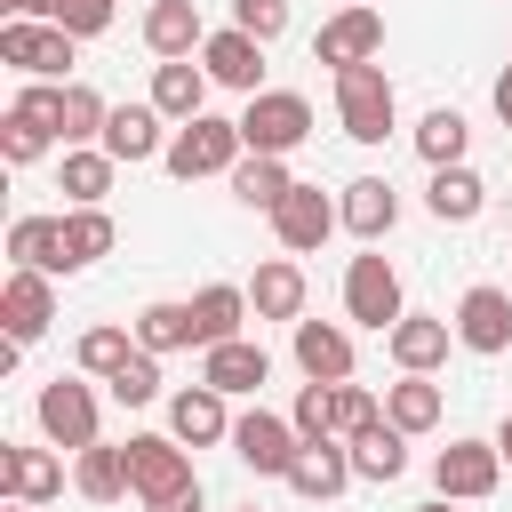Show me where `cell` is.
Wrapping results in <instances>:
<instances>
[{
	"instance_id": "816d5d0a",
	"label": "cell",
	"mask_w": 512,
	"mask_h": 512,
	"mask_svg": "<svg viewBox=\"0 0 512 512\" xmlns=\"http://www.w3.org/2000/svg\"><path fill=\"white\" fill-rule=\"evenodd\" d=\"M360 8H384V0H360Z\"/></svg>"
},
{
	"instance_id": "5bb4252c",
	"label": "cell",
	"mask_w": 512,
	"mask_h": 512,
	"mask_svg": "<svg viewBox=\"0 0 512 512\" xmlns=\"http://www.w3.org/2000/svg\"><path fill=\"white\" fill-rule=\"evenodd\" d=\"M64 496V456L56 448H0V504H56Z\"/></svg>"
},
{
	"instance_id": "d6a6232c",
	"label": "cell",
	"mask_w": 512,
	"mask_h": 512,
	"mask_svg": "<svg viewBox=\"0 0 512 512\" xmlns=\"http://www.w3.org/2000/svg\"><path fill=\"white\" fill-rule=\"evenodd\" d=\"M424 208L440 216V224H472L480 208H488V184L456 160V168H432V184H424Z\"/></svg>"
},
{
	"instance_id": "1f68e13d",
	"label": "cell",
	"mask_w": 512,
	"mask_h": 512,
	"mask_svg": "<svg viewBox=\"0 0 512 512\" xmlns=\"http://www.w3.org/2000/svg\"><path fill=\"white\" fill-rule=\"evenodd\" d=\"M352 448V472L368 480V488H392L400 472H408V432L400 424H368L360 440H344Z\"/></svg>"
},
{
	"instance_id": "8fae6325",
	"label": "cell",
	"mask_w": 512,
	"mask_h": 512,
	"mask_svg": "<svg viewBox=\"0 0 512 512\" xmlns=\"http://www.w3.org/2000/svg\"><path fill=\"white\" fill-rule=\"evenodd\" d=\"M496 480H504L496 440H448V448L432 456V488H440L448 504H480V496H496Z\"/></svg>"
},
{
	"instance_id": "7bdbcfd3",
	"label": "cell",
	"mask_w": 512,
	"mask_h": 512,
	"mask_svg": "<svg viewBox=\"0 0 512 512\" xmlns=\"http://www.w3.org/2000/svg\"><path fill=\"white\" fill-rule=\"evenodd\" d=\"M232 24H240L248 40H264V48H272V40L288 32V0H232Z\"/></svg>"
},
{
	"instance_id": "9a60e30c",
	"label": "cell",
	"mask_w": 512,
	"mask_h": 512,
	"mask_svg": "<svg viewBox=\"0 0 512 512\" xmlns=\"http://www.w3.org/2000/svg\"><path fill=\"white\" fill-rule=\"evenodd\" d=\"M200 72H208L216 88L264 96V40H248L240 24H224V32H208V48H200Z\"/></svg>"
},
{
	"instance_id": "e575fe53",
	"label": "cell",
	"mask_w": 512,
	"mask_h": 512,
	"mask_svg": "<svg viewBox=\"0 0 512 512\" xmlns=\"http://www.w3.org/2000/svg\"><path fill=\"white\" fill-rule=\"evenodd\" d=\"M112 176H120V160L104 152V144H88V152H64V200L72 208H104V192H112Z\"/></svg>"
},
{
	"instance_id": "484cf974",
	"label": "cell",
	"mask_w": 512,
	"mask_h": 512,
	"mask_svg": "<svg viewBox=\"0 0 512 512\" xmlns=\"http://www.w3.org/2000/svg\"><path fill=\"white\" fill-rule=\"evenodd\" d=\"M248 320H256V312H248V288H240V280H208V288L192 296V336H200V352L232 344Z\"/></svg>"
},
{
	"instance_id": "6da1fadb",
	"label": "cell",
	"mask_w": 512,
	"mask_h": 512,
	"mask_svg": "<svg viewBox=\"0 0 512 512\" xmlns=\"http://www.w3.org/2000/svg\"><path fill=\"white\" fill-rule=\"evenodd\" d=\"M32 424H40V440H48V448H64V456L96 448V440H104L96 384H80V376H48V384L32 392Z\"/></svg>"
},
{
	"instance_id": "2e32d148",
	"label": "cell",
	"mask_w": 512,
	"mask_h": 512,
	"mask_svg": "<svg viewBox=\"0 0 512 512\" xmlns=\"http://www.w3.org/2000/svg\"><path fill=\"white\" fill-rule=\"evenodd\" d=\"M448 344H456V320H440V312H408V320L384 336V352H392L400 376H432V368H448Z\"/></svg>"
},
{
	"instance_id": "4dcf8cb0",
	"label": "cell",
	"mask_w": 512,
	"mask_h": 512,
	"mask_svg": "<svg viewBox=\"0 0 512 512\" xmlns=\"http://www.w3.org/2000/svg\"><path fill=\"white\" fill-rule=\"evenodd\" d=\"M128 328H136V352H152V360H168V352H184V344L200 352V336H192V304H176V296L144 304Z\"/></svg>"
},
{
	"instance_id": "d4e9b609",
	"label": "cell",
	"mask_w": 512,
	"mask_h": 512,
	"mask_svg": "<svg viewBox=\"0 0 512 512\" xmlns=\"http://www.w3.org/2000/svg\"><path fill=\"white\" fill-rule=\"evenodd\" d=\"M144 48H152L160 64H184V56H200V48H208V24H200V8H192V0H152V8H144Z\"/></svg>"
},
{
	"instance_id": "603a6c76",
	"label": "cell",
	"mask_w": 512,
	"mask_h": 512,
	"mask_svg": "<svg viewBox=\"0 0 512 512\" xmlns=\"http://www.w3.org/2000/svg\"><path fill=\"white\" fill-rule=\"evenodd\" d=\"M0 320H8V344L48 336V320H56V280H48V272H8V288H0Z\"/></svg>"
},
{
	"instance_id": "4316f807",
	"label": "cell",
	"mask_w": 512,
	"mask_h": 512,
	"mask_svg": "<svg viewBox=\"0 0 512 512\" xmlns=\"http://www.w3.org/2000/svg\"><path fill=\"white\" fill-rule=\"evenodd\" d=\"M56 232H64L56 272H88L96 256H112V248H120V224H112L104 208H64V216H56Z\"/></svg>"
},
{
	"instance_id": "e0dca14e",
	"label": "cell",
	"mask_w": 512,
	"mask_h": 512,
	"mask_svg": "<svg viewBox=\"0 0 512 512\" xmlns=\"http://www.w3.org/2000/svg\"><path fill=\"white\" fill-rule=\"evenodd\" d=\"M264 376H272V352H264L256 336H232V344L200 352V384H216L224 400H256V392H264Z\"/></svg>"
},
{
	"instance_id": "52a82bcc",
	"label": "cell",
	"mask_w": 512,
	"mask_h": 512,
	"mask_svg": "<svg viewBox=\"0 0 512 512\" xmlns=\"http://www.w3.org/2000/svg\"><path fill=\"white\" fill-rule=\"evenodd\" d=\"M256 480H288L296 472V456H304V440H296V424L288 416H272V408H248V416H232V440H224Z\"/></svg>"
},
{
	"instance_id": "ac0fdd59",
	"label": "cell",
	"mask_w": 512,
	"mask_h": 512,
	"mask_svg": "<svg viewBox=\"0 0 512 512\" xmlns=\"http://www.w3.org/2000/svg\"><path fill=\"white\" fill-rule=\"evenodd\" d=\"M168 432L184 448H216V440H232V400L216 384H184V392H168Z\"/></svg>"
},
{
	"instance_id": "bcb514c9",
	"label": "cell",
	"mask_w": 512,
	"mask_h": 512,
	"mask_svg": "<svg viewBox=\"0 0 512 512\" xmlns=\"http://www.w3.org/2000/svg\"><path fill=\"white\" fill-rule=\"evenodd\" d=\"M488 104H496V120H504V128H512V64H504V72H496V88H488Z\"/></svg>"
},
{
	"instance_id": "4fadbf2b",
	"label": "cell",
	"mask_w": 512,
	"mask_h": 512,
	"mask_svg": "<svg viewBox=\"0 0 512 512\" xmlns=\"http://www.w3.org/2000/svg\"><path fill=\"white\" fill-rule=\"evenodd\" d=\"M288 352H296V368H304V384H352V328H336V320H296L288 328Z\"/></svg>"
},
{
	"instance_id": "f6af8a7d",
	"label": "cell",
	"mask_w": 512,
	"mask_h": 512,
	"mask_svg": "<svg viewBox=\"0 0 512 512\" xmlns=\"http://www.w3.org/2000/svg\"><path fill=\"white\" fill-rule=\"evenodd\" d=\"M200 504H208V496H200V480H192V488H176V496H160V504H144V512H200Z\"/></svg>"
},
{
	"instance_id": "d6986e66",
	"label": "cell",
	"mask_w": 512,
	"mask_h": 512,
	"mask_svg": "<svg viewBox=\"0 0 512 512\" xmlns=\"http://www.w3.org/2000/svg\"><path fill=\"white\" fill-rule=\"evenodd\" d=\"M104 152H112L120 168L168 160V120H160L152 104H112V120H104Z\"/></svg>"
},
{
	"instance_id": "30bf717a",
	"label": "cell",
	"mask_w": 512,
	"mask_h": 512,
	"mask_svg": "<svg viewBox=\"0 0 512 512\" xmlns=\"http://www.w3.org/2000/svg\"><path fill=\"white\" fill-rule=\"evenodd\" d=\"M448 320H456V344H464L472 360H496V352H512V296H504L496 280L464 288Z\"/></svg>"
},
{
	"instance_id": "8992f818",
	"label": "cell",
	"mask_w": 512,
	"mask_h": 512,
	"mask_svg": "<svg viewBox=\"0 0 512 512\" xmlns=\"http://www.w3.org/2000/svg\"><path fill=\"white\" fill-rule=\"evenodd\" d=\"M240 136H248V152L288 160V152L312 136V104H304L296 88H264V96H248V104H240Z\"/></svg>"
},
{
	"instance_id": "681fc988",
	"label": "cell",
	"mask_w": 512,
	"mask_h": 512,
	"mask_svg": "<svg viewBox=\"0 0 512 512\" xmlns=\"http://www.w3.org/2000/svg\"><path fill=\"white\" fill-rule=\"evenodd\" d=\"M0 512H48V504H0Z\"/></svg>"
},
{
	"instance_id": "c3c4849f",
	"label": "cell",
	"mask_w": 512,
	"mask_h": 512,
	"mask_svg": "<svg viewBox=\"0 0 512 512\" xmlns=\"http://www.w3.org/2000/svg\"><path fill=\"white\" fill-rule=\"evenodd\" d=\"M416 512H456V504H448V496H432V504H416Z\"/></svg>"
},
{
	"instance_id": "b9f144b4",
	"label": "cell",
	"mask_w": 512,
	"mask_h": 512,
	"mask_svg": "<svg viewBox=\"0 0 512 512\" xmlns=\"http://www.w3.org/2000/svg\"><path fill=\"white\" fill-rule=\"evenodd\" d=\"M368 424H384V400L368 384H336V440H360Z\"/></svg>"
},
{
	"instance_id": "8d00e7d4",
	"label": "cell",
	"mask_w": 512,
	"mask_h": 512,
	"mask_svg": "<svg viewBox=\"0 0 512 512\" xmlns=\"http://www.w3.org/2000/svg\"><path fill=\"white\" fill-rule=\"evenodd\" d=\"M8 256H16V272H48V280H56V256H64L56 216H16V224H8Z\"/></svg>"
},
{
	"instance_id": "44dd1931",
	"label": "cell",
	"mask_w": 512,
	"mask_h": 512,
	"mask_svg": "<svg viewBox=\"0 0 512 512\" xmlns=\"http://www.w3.org/2000/svg\"><path fill=\"white\" fill-rule=\"evenodd\" d=\"M336 208H344V232H352L360 248H376V240L400 224V192H392L384 176H352V184L336 192Z\"/></svg>"
},
{
	"instance_id": "3957f363",
	"label": "cell",
	"mask_w": 512,
	"mask_h": 512,
	"mask_svg": "<svg viewBox=\"0 0 512 512\" xmlns=\"http://www.w3.org/2000/svg\"><path fill=\"white\" fill-rule=\"evenodd\" d=\"M344 320H360V328H376V336H392V328L408 320V296H400L392 256L360 248V256L344 264Z\"/></svg>"
},
{
	"instance_id": "7c38bea8",
	"label": "cell",
	"mask_w": 512,
	"mask_h": 512,
	"mask_svg": "<svg viewBox=\"0 0 512 512\" xmlns=\"http://www.w3.org/2000/svg\"><path fill=\"white\" fill-rule=\"evenodd\" d=\"M328 232H344V208H336L320 184H296V192L272 208V240H280L288 256H312V248H328Z\"/></svg>"
},
{
	"instance_id": "ab89813d",
	"label": "cell",
	"mask_w": 512,
	"mask_h": 512,
	"mask_svg": "<svg viewBox=\"0 0 512 512\" xmlns=\"http://www.w3.org/2000/svg\"><path fill=\"white\" fill-rule=\"evenodd\" d=\"M288 424H296V440H336V384H296Z\"/></svg>"
},
{
	"instance_id": "7a4b0ae2",
	"label": "cell",
	"mask_w": 512,
	"mask_h": 512,
	"mask_svg": "<svg viewBox=\"0 0 512 512\" xmlns=\"http://www.w3.org/2000/svg\"><path fill=\"white\" fill-rule=\"evenodd\" d=\"M392 120H400V96H392V72H384V64L336 72V128H344L352 144H384Z\"/></svg>"
},
{
	"instance_id": "ffe728a7",
	"label": "cell",
	"mask_w": 512,
	"mask_h": 512,
	"mask_svg": "<svg viewBox=\"0 0 512 512\" xmlns=\"http://www.w3.org/2000/svg\"><path fill=\"white\" fill-rule=\"evenodd\" d=\"M208 88H216V80L184 56V64H152V96H144V104H152L168 128H192V120L208 112Z\"/></svg>"
},
{
	"instance_id": "836d02e7",
	"label": "cell",
	"mask_w": 512,
	"mask_h": 512,
	"mask_svg": "<svg viewBox=\"0 0 512 512\" xmlns=\"http://www.w3.org/2000/svg\"><path fill=\"white\" fill-rule=\"evenodd\" d=\"M464 144H472V120H464L456 104H432V112L416 120V160H424V168H456Z\"/></svg>"
},
{
	"instance_id": "74e56055",
	"label": "cell",
	"mask_w": 512,
	"mask_h": 512,
	"mask_svg": "<svg viewBox=\"0 0 512 512\" xmlns=\"http://www.w3.org/2000/svg\"><path fill=\"white\" fill-rule=\"evenodd\" d=\"M104 120H112V104H104L88 80H72V88H64V152H88V144H104Z\"/></svg>"
},
{
	"instance_id": "5b68a950",
	"label": "cell",
	"mask_w": 512,
	"mask_h": 512,
	"mask_svg": "<svg viewBox=\"0 0 512 512\" xmlns=\"http://www.w3.org/2000/svg\"><path fill=\"white\" fill-rule=\"evenodd\" d=\"M248 160V136H240V120H216V112H200L192 128H176L168 136V176H232Z\"/></svg>"
},
{
	"instance_id": "ba28073f",
	"label": "cell",
	"mask_w": 512,
	"mask_h": 512,
	"mask_svg": "<svg viewBox=\"0 0 512 512\" xmlns=\"http://www.w3.org/2000/svg\"><path fill=\"white\" fill-rule=\"evenodd\" d=\"M312 56L328 64V72H352V64H376L384 56V8H360V0H344L320 32H312Z\"/></svg>"
},
{
	"instance_id": "d590c367",
	"label": "cell",
	"mask_w": 512,
	"mask_h": 512,
	"mask_svg": "<svg viewBox=\"0 0 512 512\" xmlns=\"http://www.w3.org/2000/svg\"><path fill=\"white\" fill-rule=\"evenodd\" d=\"M128 360H136V328H120V320H96V328H80V376L112 384Z\"/></svg>"
},
{
	"instance_id": "f1b7e54d",
	"label": "cell",
	"mask_w": 512,
	"mask_h": 512,
	"mask_svg": "<svg viewBox=\"0 0 512 512\" xmlns=\"http://www.w3.org/2000/svg\"><path fill=\"white\" fill-rule=\"evenodd\" d=\"M72 488H80L88 504H120V496H136V480H128V448H112V440L80 448V456H72Z\"/></svg>"
},
{
	"instance_id": "83f0119b",
	"label": "cell",
	"mask_w": 512,
	"mask_h": 512,
	"mask_svg": "<svg viewBox=\"0 0 512 512\" xmlns=\"http://www.w3.org/2000/svg\"><path fill=\"white\" fill-rule=\"evenodd\" d=\"M440 416H448V392H440L432 376H400V384H384V424H400L408 440L440 432Z\"/></svg>"
},
{
	"instance_id": "ee69618b",
	"label": "cell",
	"mask_w": 512,
	"mask_h": 512,
	"mask_svg": "<svg viewBox=\"0 0 512 512\" xmlns=\"http://www.w3.org/2000/svg\"><path fill=\"white\" fill-rule=\"evenodd\" d=\"M112 16H120V0H64V8H56V24H64L72 40H96V32H112Z\"/></svg>"
},
{
	"instance_id": "f5cc1de1",
	"label": "cell",
	"mask_w": 512,
	"mask_h": 512,
	"mask_svg": "<svg viewBox=\"0 0 512 512\" xmlns=\"http://www.w3.org/2000/svg\"><path fill=\"white\" fill-rule=\"evenodd\" d=\"M240 512H264V504H240Z\"/></svg>"
},
{
	"instance_id": "f546056e",
	"label": "cell",
	"mask_w": 512,
	"mask_h": 512,
	"mask_svg": "<svg viewBox=\"0 0 512 512\" xmlns=\"http://www.w3.org/2000/svg\"><path fill=\"white\" fill-rule=\"evenodd\" d=\"M224 184H232V200H240V208H256V216H272V208H280V200L296 192L288 160H272V152H248V160H240V168H232Z\"/></svg>"
},
{
	"instance_id": "f907efd6",
	"label": "cell",
	"mask_w": 512,
	"mask_h": 512,
	"mask_svg": "<svg viewBox=\"0 0 512 512\" xmlns=\"http://www.w3.org/2000/svg\"><path fill=\"white\" fill-rule=\"evenodd\" d=\"M0 8H8V16H24V0H0Z\"/></svg>"
},
{
	"instance_id": "9c48e42d",
	"label": "cell",
	"mask_w": 512,
	"mask_h": 512,
	"mask_svg": "<svg viewBox=\"0 0 512 512\" xmlns=\"http://www.w3.org/2000/svg\"><path fill=\"white\" fill-rule=\"evenodd\" d=\"M128 480H136V504H160V496L192 488L200 472H192L176 432H128Z\"/></svg>"
},
{
	"instance_id": "7dc6e473",
	"label": "cell",
	"mask_w": 512,
	"mask_h": 512,
	"mask_svg": "<svg viewBox=\"0 0 512 512\" xmlns=\"http://www.w3.org/2000/svg\"><path fill=\"white\" fill-rule=\"evenodd\" d=\"M496 456H504V464H512V416H504V424H496Z\"/></svg>"
},
{
	"instance_id": "7402d4cb",
	"label": "cell",
	"mask_w": 512,
	"mask_h": 512,
	"mask_svg": "<svg viewBox=\"0 0 512 512\" xmlns=\"http://www.w3.org/2000/svg\"><path fill=\"white\" fill-rule=\"evenodd\" d=\"M304 296H312V288H304V264H296V256H264L256 280H248V312H256V320H288V328H296V320H304Z\"/></svg>"
},
{
	"instance_id": "60d3db41",
	"label": "cell",
	"mask_w": 512,
	"mask_h": 512,
	"mask_svg": "<svg viewBox=\"0 0 512 512\" xmlns=\"http://www.w3.org/2000/svg\"><path fill=\"white\" fill-rule=\"evenodd\" d=\"M104 392H112L120 408H152V400H160V360H152V352H136V360H128Z\"/></svg>"
},
{
	"instance_id": "f35d334b",
	"label": "cell",
	"mask_w": 512,
	"mask_h": 512,
	"mask_svg": "<svg viewBox=\"0 0 512 512\" xmlns=\"http://www.w3.org/2000/svg\"><path fill=\"white\" fill-rule=\"evenodd\" d=\"M56 144H64V136H56L48 120H32V112H16V104H8V120H0V160H8V168H32V160H48Z\"/></svg>"
},
{
	"instance_id": "277c9868",
	"label": "cell",
	"mask_w": 512,
	"mask_h": 512,
	"mask_svg": "<svg viewBox=\"0 0 512 512\" xmlns=\"http://www.w3.org/2000/svg\"><path fill=\"white\" fill-rule=\"evenodd\" d=\"M0 64L24 72V80H72L80 64V40L64 24H32V16H8L0 24Z\"/></svg>"
},
{
	"instance_id": "cb8c5ba5",
	"label": "cell",
	"mask_w": 512,
	"mask_h": 512,
	"mask_svg": "<svg viewBox=\"0 0 512 512\" xmlns=\"http://www.w3.org/2000/svg\"><path fill=\"white\" fill-rule=\"evenodd\" d=\"M352 480H360V472H352V448H344V440H304V456H296V472H288V488H296L304 504H336Z\"/></svg>"
}]
</instances>
